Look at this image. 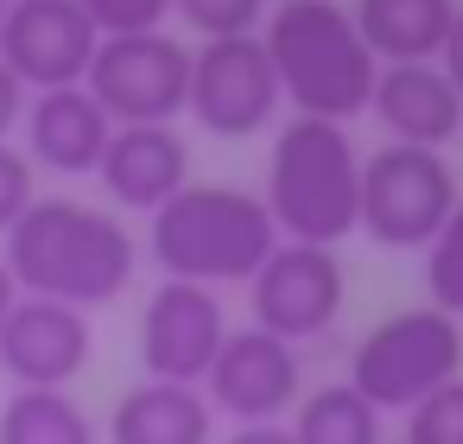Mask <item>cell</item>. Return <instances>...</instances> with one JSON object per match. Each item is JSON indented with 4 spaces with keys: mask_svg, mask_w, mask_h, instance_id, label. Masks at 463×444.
<instances>
[{
    "mask_svg": "<svg viewBox=\"0 0 463 444\" xmlns=\"http://www.w3.org/2000/svg\"><path fill=\"white\" fill-rule=\"evenodd\" d=\"M14 286L26 298H58L77 311L115 305L140 273V241L115 210L77 197H33V210L0 235Z\"/></svg>",
    "mask_w": 463,
    "mask_h": 444,
    "instance_id": "1",
    "label": "cell"
},
{
    "mask_svg": "<svg viewBox=\"0 0 463 444\" xmlns=\"http://www.w3.org/2000/svg\"><path fill=\"white\" fill-rule=\"evenodd\" d=\"M260 203L279 241L336 248L343 235H355L362 229V146L349 140V121L286 115L273 128Z\"/></svg>",
    "mask_w": 463,
    "mask_h": 444,
    "instance_id": "2",
    "label": "cell"
},
{
    "mask_svg": "<svg viewBox=\"0 0 463 444\" xmlns=\"http://www.w3.org/2000/svg\"><path fill=\"white\" fill-rule=\"evenodd\" d=\"M260 45L273 58V77L292 115L355 121L374 102L381 58L355 33V14L336 7V0H273Z\"/></svg>",
    "mask_w": 463,
    "mask_h": 444,
    "instance_id": "3",
    "label": "cell"
},
{
    "mask_svg": "<svg viewBox=\"0 0 463 444\" xmlns=\"http://www.w3.org/2000/svg\"><path fill=\"white\" fill-rule=\"evenodd\" d=\"M279 248V229L260 203V191L241 184H184L172 203L146 216V254L165 279L191 286H248L260 260Z\"/></svg>",
    "mask_w": 463,
    "mask_h": 444,
    "instance_id": "4",
    "label": "cell"
},
{
    "mask_svg": "<svg viewBox=\"0 0 463 444\" xmlns=\"http://www.w3.org/2000/svg\"><path fill=\"white\" fill-rule=\"evenodd\" d=\"M457 374H463V324L438 305L381 317L349 355V387L374 412H412L431 387H444Z\"/></svg>",
    "mask_w": 463,
    "mask_h": 444,
    "instance_id": "5",
    "label": "cell"
},
{
    "mask_svg": "<svg viewBox=\"0 0 463 444\" xmlns=\"http://www.w3.org/2000/svg\"><path fill=\"white\" fill-rule=\"evenodd\" d=\"M463 203L457 172L431 146L387 140L374 159H362V235L393 254H425V241L444 229V216Z\"/></svg>",
    "mask_w": 463,
    "mask_h": 444,
    "instance_id": "6",
    "label": "cell"
},
{
    "mask_svg": "<svg viewBox=\"0 0 463 444\" xmlns=\"http://www.w3.org/2000/svg\"><path fill=\"white\" fill-rule=\"evenodd\" d=\"M83 90L102 102L115 128H153L178 121L191 96V52L159 26V33H109L90 58Z\"/></svg>",
    "mask_w": 463,
    "mask_h": 444,
    "instance_id": "7",
    "label": "cell"
},
{
    "mask_svg": "<svg viewBox=\"0 0 463 444\" xmlns=\"http://www.w3.org/2000/svg\"><path fill=\"white\" fill-rule=\"evenodd\" d=\"M279 109H286V96H279V77H273V58H267L260 33H248V39H203L191 52L184 115L203 134L248 140V134H267Z\"/></svg>",
    "mask_w": 463,
    "mask_h": 444,
    "instance_id": "8",
    "label": "cell"
},
{
    "mask_svg": "<svg viewBox=\"0 0 463 444\" xmlns=\"http://www.w3.org/2000/svg\"><path fill=\"white\" fill-rule=\"evenodd\" d=\"M343 298H349V273H343L336 248H317V241H279L260 260V273L248 279L254 324L286 343L324 336L343 317Z\"/></svg>",
    "mask_w": 463,
    "mask_h": 444,
    "instance_id": "9",
    "label": "cell"
},
{
    "mask_svg": "<svg viewBox=\"0 0 463 444\" xmlns=\"http://www.w3.org/2000/svg\"><path fill=\"white\" fill-rule=\"evenodd\" d=\"M203 393L216 406V419H235V425H273L279 412L298 406L305 393V362H298V343L248 324V330H229L210 374H203Z\"/></svg>",
    "mask_w": 463,
    "mask_h": 444,
    "instance_id": "10",
    "label": "cell"
},
{
    "mask_svg": "<svg viewBox=\"0 0 463 444\" xmlns=\"http://www.w3.org/2000/svg\"><path fill=\"white\" fill-rule=\"evenodd\" d=\"M222 336H229V317H222L216 286L159 279L146 292V311H140V368H146V381H191V387H203Z\"/></svg>",
    "mask_w": 463,
    "mask_h": 444,
    "instance_id": "11",
    "label": "cell"
},
{
    "mask_svg": "<svg viewBox=\"0 0 463 444\" xmlns=\"http://www.w3.org/2000/svg\"><path fill=\"white\" fill-rule=\"evenodd\" d=\"M102 33L77 0H14L0 20V64H7L33 96L39 90H71L90 77Z\"/></svg>",
    "mask_w": 463,
    "mask_h": 444,
    "instance_id": "12",
    "label": "cell"
},
{
    "mask_svg": "<svg viewBox=\"0 0 463 444\" xmlns=\"http://www.w3.org/2000/svg\"><path fill=\"white\" fill-rule=\"evenodd\" d=\"M90 349H96L90 311L58 305V298L20 292V305L0 324V374L14 387H71L90 368Z\"/></svg>",
    "mask_w": 463,
    "mask_h": 444,
    "instance_id": "13",
    "label": "cell"
},
{
    "mask_svg": "<svg viewBox=\"0 0 463 444\" xmlns=\"http://www.w3.org/2000/svg\"><path fill=\"white\" fill-rule=\"evenodd\" d=\"M20 153L33 159V172H58V178H96L109 140H115V121L102 115V102L71 83V90H39L26 102V121H20Z\"/></svg>",
    "mask_w": 463,
    "mask_h": 444,
    "instance_id": "14",
    "label": "cell"
},
{
    "mask_svg": "<svg viewBox=\"0 0 463 444\" xmlns=\"http://www.w3.org/2000/svg\"><path fill=\"white\" fill-rule=\"evenodd\" d=\"M102 191L115 210H159L172 203L184 184H191V146L172 121H153V128H115L102 165H96Z\"/></svg>",
    "mask_w": 463,
    "mask_h": 444,
    "instance_id": "15",
    "label": "cell"
},
{
    "mask_svg": "<svg viewBox=\"0 0 463 444\" xmlns=\"http://www.w3.org/2000/svg\"><path fill=\"white\" fill-rule=\"evenodd\" d=\"M368 109L381 115L387 140H400V146L444 153L463 134V90L438 71V58H425V64H381Z\"/></svg>",
    "mask_w": 463,
    "mask_h": 444,
    "instance_id": "16",
    "label": "cell"
},
{
    "mask_svg": "<svg viewBox=\"0 0 463 444\" xmlns=\"http://www.w3.org/2000/svg\"><path fill=\"white\" fill-rule=\"evenodd\" d=\"M109 444H216V406L191 381H134L109 412Z\"/></svg>",
    "mask_w": 463,
    "mask_h": 444,
    "instance_id": "17",
    "label": "cell"
},
{
    "mask_svg": "<svg viewBox=\"0 0 463 444\" xmlns=\"http://www.w3.org/2000/svg\"><path fill=\"white\" fill-rule=\"evenodd\" d=\"M355 33L381 64H425L444 52L457 0H355Z\"/></svg>",
    "mask_w": 463,
    "mask_h": 444,
    "instance_id": "18",
    "label": "cell"
},
{
    "mask_svg": "<svg viewBox=\"0 0 463 444\" xmlns=\"http://www.w3.org/2000/svg\"><path fill=\"white\" fill-rule=\"evenodd\" d=\"M0 444H96V419L71 387H14L0 406Z\"/></svg>",
    "mask_w": 463,
    "mask_h": 444,
    "instance_id": "19",
    "label": "cell"
},
{
    "mask_svg": "<svg viewBox=\"0 0 463 444\" xmlns=\"http://www.w3.org/2000/svg\"><path fill=\"white\" fill-rule=\"evenodd\" d=\"M292 438H298V444H381V412H374L349 381H330V387L298 393V406H292Z\"/></svg>",
    "mask_w": 463,
    "mask_h": 444,
    "instance_id": "20",
    "label": "cell"
},
{
    "mask_svg": "<svg viewBox=\"0 0 463 444\" xmlns=\"http://www.w3.org/2000/svg\"><path fill=\"white\" fill-rule=\"evenodd\" d=\"M425 305H438V311H450L463 324V203L425 241Z\"/></svg>",
    "mask_w": 463,
    "mask_h": 444,
    "instance_id": "21",
    "label": "cell"
},
{
    "mask_svg": "<svg viewBox=\"0 0 463 444\" xmlns=\"http://www.w3.org/2000/svg\"><path fill=\"white\" fill-rule=\"evenodd\" d=\"M172 14L197 33V39H248L267 26L273 0H172Z\"/></svg>",
    "mask_w": 463,
    "mask_h": 444,
    "instance_id": "22",
    "label": "cell"
},
{
    "mask_svg": "<svg viewBox=\"0 0 463 444\" xmlns=\"http://www.w3.org/2000/svg\"><path fill=\"white\" fill-rule=\"evenodd\" d=\"M406 444H463V374L431 387L406 412Z\"/></svg>",
    "mask_w": 463,
    "mask_h": 444,
    "instance_id": "23",
    "label": "cell"
},
{
    "mask_svg": "<svg viewBox=\"0 0 463 444\" xmlns=\"http://www.w3.org/2000/svg\"><path fill=\"white\" fill-rule=\"evenodd\" d=\"M90 14V26L109 39V33H159L172 20V0H77Z\"/></svg>",
    "mask_w": 463,
    "mask_h": 444,
    "instance_id": "24",
    "label": "cell"
},
{
    "mask_svg": "<svg viewBox=\"0 0 463 444\" xmlns=\"http://www.w3.org/2000/svg\"><path fill=\"white\" fill-rule=\"evenodd\" d=\"M33 197H39V172H33V159H26L14 140H0V235H7V229L33 210Z\"/></svg>",
    "mask_w": 463,
    "mask_h": 444,
    "instance_id": "25",
    "label": "cell"
},
{
    "mask_svg": "<svg viewBox=\"0 0 463 444\" xmlns=\"http://www.w3.org/2000/svg\"><path fill=\"white\" fill-rule=\"evenodd\" d=\"M26 102H33V90L0 64V140H14L20 134V121H26Z\"/></svg>",
    "mask_w": 463,
    "mask_h": 444,
    "instance_id": "26",
    "label": "cell"
},
{
    "mask_svg": "<svg viewBox=\"0 0 463 444\" xmlns=\"http://www.w3.org/2000/svg\"><path fill=\"white\" fill-rule=\"evenodd\" d=\"M438 71L463 90V7H457V20H450V33H444V52H438Z\"/></svg>",
    "mask_w": 463,
    "mask_h": 444,
    "instance_id": "27",
    "label": "cell"
},
{
    "mask_svg": "<svg viewBox=\"0 0 463 444\" xmlns=\"http://www.w3.org/2000/svg\"><path fill=\"white\" fill-rule=\"evenodd\" d=\"M222 444H298V438H292V425L273 419V425H235Z\"/></svg>",
    "mask_w": 463,
    "mask_h": 444,
    "instance_id": "28",
    "label": "cell"
},
{
    "mask_svg": "<svg viewBox=\"0 0 463 444\" xmlns=\"http://www.w3.org/2000/svg\"><path fill=\"white\" fill-rule=\"evenodd\" d=\"M20 305V286H14V273H7V260H0V324H7V311Z\"/></svg>",
    "mask_w": 463,
    "mask_h": 444,
    "instance_id": "29",
    "label": "cell"
},
{
    "mask_svg": "<svg viewBox=\"0 0 463 444\" xmlns=\"http://www.w3.org/2000/svg\"><path fill=\"white\" fill-rule=\"evenodd\" d=\"M7 7H14V0H0V20H7Z\"/></svg>",
    "mask_w": 463,
    "mask_h": 444,
    "instance_id": "30",
    "label": "cell"
}]
</instances>
